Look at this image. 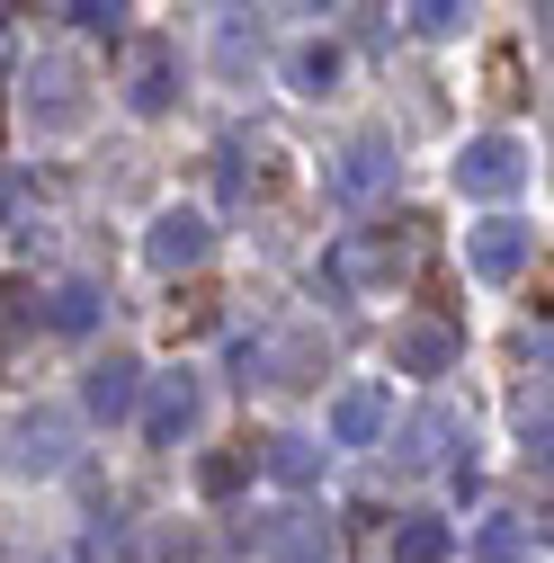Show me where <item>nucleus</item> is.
Wrapping results in <instances>:
<instances>
[{
	"label": "nucleus",
	"instance_id": "23",
	"mask_svg": "<svg viewBox=\"0 0 554 563\" xmlns=\"http://www.w3.org/2000/svg\"><path fill=\"white\" fill-rule=\"evenodd\" d=\"M277 10H296V19H322V10H331V0H277Z\"/></svg>",
	"mask_w": 554,
	"mask_h": 563
},
{
	"label": "nucleus",
	"instance_id": "13",
	"mask_svg": "<svg viewBox=\"0 0 554 563\" xmlns=\"http://www.w3.org/2000/svg\"><path fill=\"white\" fill-rule=\"evenodd\" d=\"M268 474L287 483V492H304V483H322V448L296 439V430H277V439H268Z\"/></svg>",
	"mask_w": 554,
	"mask_h": 563
},
{
	"label": "nucleus",
	"instance_id": "25",
	"mask_svg": "<svg viewBox=\"0 0 554 563\" xmlns=\"http://www.w3.org/2000/svg\"><path fill=\"white\" fill-rule=\"evenodd\" d=\"M0 10H19V0H0Z\"/></svg>",
	"mask_w": 554,
	"mask_h": 563
},
{
	"label": "nucleus",
	"instance_id": "20",
	"mask_svg": "<svg viewBox=\"0 0 554 563\" xmlns=\"http://www.w3.org/2000/svg\"><path fill=\"white\" fill-rule=\"evenodd\" d=\"M73 27L81 36H125V0H73Z\"/></svg>",
	"mask_w": 554,
	"mask_h": 563
},
{
	"label": "nucleus",
	"instance_id": "10",
	"mask_svg": "<svg viewBox=\"0 0 554 563\" xmlns=\"http://www.w3.org/2000/svg\"><path fill=\"white\" fill-rule=\"evenodd\" d=\"M447 439H456V411H439V402H430V411H411V420H402V439H394V465H402V474H430V465L447 456Z\"/></svg>",
	"mask_w": 554,
	"mask_h": 563
},
{
	"label": "nucleus",
	"instance_id": "17",
	"mask_svg": "<svg viewBox=\"0 0 554 563\" xmlns=\"http://www.w3.org/2000/svg\"><path fill=\"white\" fill-rule=\"evenodd\" d=\"M215 54H224V73H242V63L259 54V27H251V10H224V19H215Z\"/></svg>",
	"mask_w": 554,
	"mask_h": 563
},
{
	"label": "nucleus",
	"instance_id": "15",
	"mask_svg": "<svg viewBox=\"0 0 554 563\" xmlns=\"http://www.w3.org/2000/svg\"><path fill=\"white\" fill-rule=\"evenodd\" d=\"M331 81H340V54H331V45H296V54H287V90H296V99H322Z\"/></svg>",
	"mask_w": 554,
	"mask_h": 563
},
{
	"label": "nucleus",
	"instance_id": "12",
	"mask_svg": "<svg viewBox=\"0 0 554 563\" xmlns=\"http://www.w3.org/2000/svg\"><path fill=\"white\" fill-rule=\"evenodd\" d=\"M331 188L358 197V206L385 197V188H394V153H385V144H350V153H340V170H331Z\"/></svg>",
	"mask_w": 554,
	"mask_h": 563
},
{
	"label": "nucleus",
	"instance_id": "3",
	"mask_svg": "<svg viewBox=\"0 0 554 563\" xmlns=\"http://www.w3.org/2000/svg\"><path fill=\"white\" fill-rule=\"evenodd\" d=\"M519 179H528V153L510 144V134H474L465 162H456V188L465 197H510Z\"/></svg>",
	"mask_w": 554,
	"mask_h": 563
},
{
	"label": "nucleus",
	"instance_id": "9",
	"mask_svg": "<svg viewBox=\"0 0 554 563\" xmlns=\"http://www.w3.org/2000/svg\"><path fill=\"white\" fill-rule=\"evenodd\" d=\"M134 394H144V367H134L125 349H108V358L90 367V385H81L90 420H125V411H134Z\"/></svg>",
	"mask_w": 554,
	"mask_h": 563
},
{
	"label": "nucleus",
	"instance_id": "11",
	"mask_svg": "<svg viewBox=\"0 0 554 563\" xmlns=\"http://www.w3.org/2000/svg\"><path fill=\"white\" fill-rule=\"evenodd\" d=\"M385 439V385H350L331 402V448H376Z\"/></svg>",
	"mask_w": 554,
	"mask_h": 563
},
{
	"label": "nucleus",
	"instance_id": "19",
	"mask_svg": "<svg viewBox=\"0 0 554 563\" xmlns=\"http://www.w3.org/2000/svg\"><path fill=\"white\" fill-rule=\"evenodd\" d=\"M45 322H54V331H90V322H99V296H90V287H63V296L45 305Z\"/></svg>",
	"mask_w": 554,
	"mask_h": 563
},
{
	"label": "nucleus",
	"instance_id": "24",
	"mask_svg": "<svg viewBox=\"0 0 554 563\" xmlns=\"http://www.w3.org/2000/svg\"><path fill=\"white\" fill-rule=\"evenodd\" d=\"M0 63H10V27H0Z\"/></svg>",
	"mask_w": 554,
	"mask_h": 563
},
{
	"label": "nucleus",
	"instance_id": "21",
	"mask_svg": "<svg viewBox=\"0 0 554 563\" xmlns=\"http://www.w3.org/2000/svg\"><path fill=\"white\" fill-rule=\"evenodd\" d=\"M411 27H421V36H456L465 27V0H411Z\"/></svg>",
	"mask_w": 554,
	"mask_h": 563
},
{
	"label": "nucleus",
	"instance_id": "22",
	"mask_svg": "<svg viewBox=\"0 0 554 563\" xmlns=\"http://www.w3.org/2000/svg\"><path fill=\"white\" fill-rule=\"evenodd\" d=\"M242 474H251L242 456H206V465H197V483H206V492H215V501H224V492H242Z\"/></svg>",
	"mask_w": 554,
	"mask_h": 563
},
{
	"label": "nucleus",
	"instance_id": "1",
	"mask_svg": "<svg viewBox=\"0 0 554 563\" xmlns=\"http://www.w3.org/2000/svg\"><path fill=\"white\" fill-rule=\"evenodd\" d=\"M421 251H430V224L402 216V224H376V233H340L331 260H322V277H331V287H385V277L421 268Z\"/></svg>",
	"mask_w": 554,
	"mask_h": 563
},
{
	"label": "nucleus",
	"instance_id": "14",
	"mask_svg": "<svg viewBox=\"0 0 554 563\" xmlns=\"http://www.w3.org/2000/svg\"><path fill=\"white\" fill-rule=\"evenodd\" d=\"M27 117H36V125H73V63H36Z\"/></svg>",
	"mask_w": 554,
	"mask_h": 563
},
{
	"label": "nucleus",
	"instance_id": "7",
	"mask_svg": "<svg viewBox=\"0 0 554 563\" xmlns=\"http://www.w3.org/2000/svg\"><path fill=\"white\" fill-rule=\"evenodd\" d=\"M465 260H474V277H492V287H510V277L528 268V224H510V216H492V224H474Z\"/></svg>",
	"mask_w": 554,
	"mask_h": 563
},
{
	"label": "nucleus",
	"instance_id": "6",
	"mask_svg": "<svg viewBox=\"0 0 554 563\" xmlns=\"http://www.w3.org/2000/svg\"><path fill=\"white\" fill-rule=\"evenodd\" d=\"M10 465H19V474H63V465H73V420L36 402L19 430H10Z\"/></svg>",
	"mask_w": 554,
	"mask_h": 563
},
{
	"label": "nucleus",
	"instance_id": "4",
	"mask_svg": "<svg viewBox=\"0 0 554 563\" xmlns=\"http://www.w3.org/2000/svg\"><path fill=\"white\" fill-rule=\"evenodd\" d=\"M170 90H179L170 45H162V36H134V45H125V108H134V117H162Z\"/></svg>",
	"mask_w": 554,
	"mask_h": 563
},
{
	"label": "nucleus",
	"instance_id": "2",
	"mask_svg": "<svg viewBox=\"0 0 554 563\" xmlns=\"http://www.w3.org/2000/svg\"><path fill=\"white\" fill-rule=\"evenodd\" d=\"M206 251H215V224H206L197 206H170V216H153V233H144V260H153L162 277H179V268H197Z\"/></svg>",
	"mask_w": 554,
	"mask_h": 563
},
{
	"label": "nucleus",
	"instance_id": "18",
	"mask_svg": "<svg viewBox=\"0 0 554 563\" xmlns=\"http://www.w3.org/2000/svg\"><path fill=\"white\" fill-rule=\"evenodd\" d=\"M519 554H528V528H519V519H483L474 563H519Z\"/></svg>",
	"mask_w": 554,
	"mask_h": 563
},
{
	"label": "nucleus",
	"instance_id": "16",
	"mask_svg": "<svg viewBox=\"0 0 554 563\" xmlns=\"http://www.w3.org/2000/svg\"><path fill=\"white\" fill-rule=\"evenodd\" d=\"M447 545H456L447 519H402L394 528V563H447Z\"/></svg>",
	"mask_w": 554,
	"mask_h": 563
},
{
	"label": "nucleus",
	"instance_id": "5",
	"mask_svg": "<svg viewBox=\"0 0 554 563\" xmlns=\"http://www.w3.org/2000/svg\"><path fill=\"white\" fill-rule=\"evenodd\" d=\"M197 411H206V394H197L188 367H179V376H153V394H144V439H153V448H179V439L197 430Z\"/></svg>",
	"mask_w": 554,
	"mask_h": 563
},
{
	"label": "nucleus",
	"instance_id": "8",
	"mask_svg": "<svg viewBox=\"0 0 554 563\" xmlns=\"http://www.w3.org/2000/svg\"><path fill=\"white\" fill-rule=\"evenodd\" d=\"M394 367H402V376H447V367H456V331H447L439 313L402 322V331H394Z\"/></svg>",
	"mask_w": 554,
	"mask_h": 563
}]
</instances>
